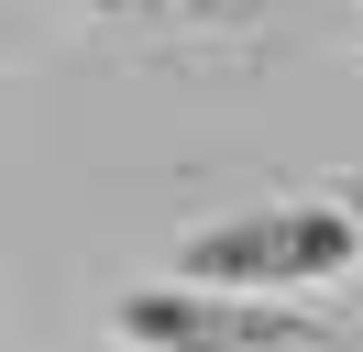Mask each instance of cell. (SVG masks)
Returning a JSON list of instances; mask_svg holds the SVG:
<instances>
[{
    "mask_svg": "<svg viewBox=\"0 0 363 352\" xmlns=\"http://www.w3.org/2000/svg\"><path fill=\"white\" fill-rule=\"evenodd\" d=\"M363 264V220L352 198H275V209H231L209 231L177 242V275L199 286H253V297H297V286Z\"/></svg>",
    "mask_w": 363,
    "mask_h": 352,
    "instance_id": "1",
    "label": "cell"
},
{
    "mask_svg": "<svg viewBox=\"0 0 363 352\" xmlns=\"http://www.w3.org/2000/svg\"><path fill=\"white\" fill-rule=\"evenodd\" d=\"M111 330L133 352H319L330 330L286 297H253V286H199V275H165V286H133L111 308Z\"/></svg>",
    "mask_w": 363,
    "mask_h": 352,
    "instance_id": "2",
    "label": "cell"
},
{
    "mask_svg": "<svg viewBox=\"0 0 363 352\" xmlns=\"http://www.w3.org/2000/svg\"><path fill=\"white\" fill-rule=\"evenodd\" d=\"M89 11H111V22H199V33H242V22H264L275 0H89Z\"/></svg>",
    "mask_w": 363,
    "mask_h": 352,
    "instance_id": "3",
    "label": "cell"
},
{
    "mask_svg": "<svg viewBox=\"0 0 363 352\" xmlns=\"http://www.w3.org/2000/svg\"><path fill=\"white\" fill-rule=\"evenodd\" d=\"M352 220H363V198H352Z\"/></svg>",
    "mask_w": 363,
    "mask_h": 352,
    "instance_id": "4",
    "label": "cell"
}]
</instances>
